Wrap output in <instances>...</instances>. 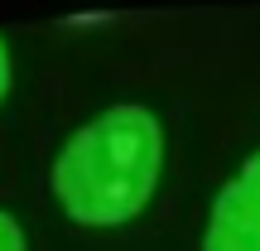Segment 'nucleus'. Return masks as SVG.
Instances as JSON below:
<instances>
[{
  "label": "nucleus",
  "mask_w": 260,
  "mask_h": 251,
  "mask_svg": "<svg viewBox=\"0 0 260 251\" xmlns=\"http://www.w3.org/2000/svg\"><path fill=\"white\" fill-rule=\"evenodd\" d=\"M159 121L140 102L106 106L58 150L53 188L82 222H125L145 208L159 174Z\"/></svg>",
  "instance_id": "nucleus-1"
},
{
  "label": "nucleus",
  "mask_w": 260,
  "mask_h": 251,
  "mask_svg": "<svg viewBox=\"0 0 260 251\" xmlns=\"http://www.w3.org/2000/svg\"><path fill=\"white\" fill-rule=\"evenodd\" d=\"M5 87H10V58H5V44H0V97H5Z\"/></svg>",
  "instance_id": "nucleus-4"
},
{
  "label": "nucleus",
  "mask_w": 260,
  "mask_h": 251,
  "mask_svg": "<svg viewBox=\"0 0 260 251\" xmlns=\"http://www.w3.org/2000/svg\"><path fill=\"white\" fill-rule=\"evenodd\" d=\"M0 251H24V232L10 213H0Z\"/></svg>",
  "instance_id": "nucleus-3"
},
{
  "label": "nucleus",
  "mask_w": 260,
  "mask_h": 251,
  "mask_svg": "<svg viewBox=\"0 0 260 251\" xmlns=\"http://www.w3.org/2000/svg\"><path fill=\"white\" fill-rule=\"evenodd\" d=\"M203 251H260V150L217 193Z\"/></svg>",
  "instance_id": "nucleus-2"
}]
</instances>
